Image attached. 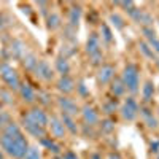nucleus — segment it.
Segmentation results:
<instances>
[{
  "label": "nucleus",
  "instance_id": "nucleus-1",
  "mask_svg": "<svg viewBox=\"0 0 159 159\" xmlns=\"http://www.w3.org/2000/svg\"><path fill=\"white\" fill-rule=\"evenodd\" d=\"M0 147H2V150L7 154H10L11 157L22 159L25 151L29 148V143H27V139H25L24 134H19V135L2 134V137H0Z\"/></svg>",
  "mask_w": 159,
  "mask_h": 159
},
{
  "label": "nucleus",
  "instance_id": "nucleus-2",
  "mask_svg": "<svg viewBox=\"0 0 159 159\" xmlns=\"http://www.w3.org/2000/svg\"><path fill=\"white\" fill-rule=\"evenodd\" d=\"M121 80L130 94H137L139 92V89H140V70L135 64L126 65L123 70V75H121Z\"/></svg>",
  "mask_w": 159,
  "mask_h": 159
},
{
  "label": "nucleus",
  "instance_id": "nucleus-3",
  "mask_svg": "<svg viewBox=\"0 0 159 159\" xmlns=\"http://www.w3.org/2000/svg\"><path fill=\"white\" fill-rule=\"evenodd\" d=\"M0 76H2V80L5 81V84H7L11 91H19V88H21L19 75L16 73V70L13 69L8 62L0 64Z\"/></svg>",
  "mask_w": 159,
  "mask_h": 159
},
{
  "label": "nucleus",
  "instance_id": "nucleus-4",
  "mask_svg": "<svg viewBox=\"0 0 159 159\" xmlns=\"http://www.w3.org/2000/svg\"><path fill=\"white\" fill-rule=\"evenodd\" d=\"M86 52L91 57L92 64H99L102 61V48H100V37L92 32L88 37V42H86Z\"/></svg>",
  "mask_w": 159,
  "mask_h": 159
},
{
  "label": "nucleus",
  "instance_id": "nucleus-5",
  "mask_svg": "<svg viewBox=\"0 0 159 159\" xmlns=\"http://www.w3.org/2000/svg\"><path fill=\"white\" fill-rule=\"evenodd\" d=\"M140 113V107L134 97H127L121 107V116L126 121H135Z\"/></svg>",
  "mask_w": 159,
  "mask_h": 159
},
{
  "label": "nucleus",
  "instance_id": "nucleus-6",
  "mask_svg": "<svg viewBox=\"0 0 159 159\" xmlns=\"http://www.w3.org/2000/svg\"><path fill=\"white\" fill-rule=\"evenodd\" d=\"M57 105H59V108L62 110L64 115H69V116H76L80 113V107L76 105L75 100H72L70 97L67 96H61L57 99Z\"/></svg>",
  "mask_w": 159,
  "mask_h": 159
},
{
  "label": "nucleus",
  "instance_id": "nucleus-7",
  "mask_svg": "<svg viewBox=\"0 0 159 159\" xmlns=\"http://www.w3.org/2000/svg\"><path fill=\"white\" fill-rule=\"evenodd\" d=\"M129 16L134 19L135 22H139V24H142L143 27H151L153 25V18H151V15L150 13H147L145 10H140V8H132L130 11H129Z\"/></svg>",
  "mask_w": 159,
  "mask_h": 159
},
{
  "label": "nucleus",
  "instance_id": "nucleus-8",
  "mask_svg": "<svg viewBox=\"0 0 159 159\" xmlns=\"http://www.w3.org/2000/svg\"><path fill=\"white\" fill-rule=\"evenodd\" d=\"M22 126H24V129H25V132H27V134H30L32 137H35V139H38V140H42V139L46 137L45 127L35 124L34 121H30V119L25 118V116H24V119H22Z\"/></svg>",
  "mask_w": 159,
  "mask_h": 159
},
{
  "label": "nucleus",
  "instance_id": "nucleus-9",
  "mask_svg": "<svg viewBox=\"0 0 159 159\" xmlns=\"http://www.w3.org/2000/svg\"><path fill=\"white\" fill-rule=\"evenodd\" d=\"M35 73H37V76L40 80H43V81H52V80H54V70H52L51 65L46 61H43V59L38 61Z\"/></svg>",
  "mask_w": 159,
  "mask_h": 159
},
{
  "label": "nucleus",
  "instance_id": "nucleus-10",
  "mask_svg": "<svg viewBox=\"0 0 159 159\" xmlns=\"http://www.w3.org/2000/svg\"><path fill=\"white\" fill-rule=\"evenodd\" d=\"M25 118H29L30 121H34L35 124L42 126V127L48 126V123H49V116L46 115V111L43 108H38V107L32 108L27 115H25Z\"/></svg>",
  "mask_w": 159,
  "mask_h": 159
},
{
  "label": "nucleus",
  "instance_id": "nucleus-11",
  "mask_svg": "<svg viewBox=\"0 0 159 159\" xmlns=\"http://www.w3.org/2000/svg\"><path fill=\"white\" fill-rule=\"evenodd\" d=\"M48 126H49L51 135L54 137V139H57V140L59 139H64L65 134H67V130H65V127H64V124L61 121V118H57V116H51Z\"/></svg>",
  "mask_w": 159,
  "mask_h": 159
},
{
  "label": "nucleus",
  "instance_id": "nucleus-12",
  "mask_svg": "<svg viewBox=\"0 0 159 159\" xmlns=\"http://www.w3.org/2000/svg\"><path fill=\"white\" fill-rule=\"evenodd\" d=\"M115 78V67L110 64H105L99 69L97 72V81L100 84H107V83H111Z\"/></svg>",
  "mask_w": 159,
  "mask_h": 159
},
{
  "label": "nucleus",
  "instance_id": "nucleus-13",
  "mask_svg": "<svg viewBox=\"0 0 159 159\" xmlns=\"http://www.w3.org/2000/svg\"><path fill=\"white\" fill-rule=\"evenodd\" d=\"M80 113H81V118L86 123V126H94V124L99 123V113L92 107H89V105H84Z\"/></svg>",
  "mask_w": 159,
  "mask_h": 159
},
{
  "label": "nucleus",
  "instance_id": "nucleus-14",
  "mask_svg": "<svg viewBox=\"0 0 159 159\" xmlns=\"http://www.w3.org/2000/svg\"><path fill=\"white\" fill-rule=\"evenodd\" d=\"M57 91H61L62 94H70L75 91V81L67 75V76H61L57 80Z\"/></svg>",
  "mask_w": 159,
  "mask_h": 159
},
{
  "label": "nucleus",
  "instance_id": "nucleus-15",
  "mask_svg": "<svg viewBox=\"0 0 159 159\" xmlns=\"http://www.w3.org/2000/svg\"><path fill=\"white\" fill-rule=\"evenodd\" d=\"M54 69L57 73H61V76H67L70 73V64L67 61V57H62L59 56L56 61H54Z\"/></svg>",
  "mask_w": 159,
  "mask_h": 159
},
{
  "label": "nucleus",
  "instance_id": "nucleus-16",
  "mask_svg": "<svg viewBox=\"0 0 159 159\" xmlns=\"http://www.w3.org/2000/svg\"><path fill=\"white\" fill-rule=\"evenodd\" d=\"M61 121H62L65 130H69L72 135H76V134H78V126H76V123H75L73 116H69V115H64V113H62V115H61Z\"/></svg>",
  "mask_w": 159,
  "mask_h": 159
},
{
  "label": "nucleus",
  "instance_id": "nucleus-17",
  "mask_svg": "<svg viewBox=\"0 0 159 159\" xmlns=\"http://www.w3.org/2000/svg\"><path fill=\"white\" fill-rule=\"evenodd\" d=\"M110 91H111V94L115 96V97H123L124 94H126V86H124V83H123V80L121 78H116V80H113L111 81V86H110Z\"/></svg>",
  "mask_w": 159,
  "mask_h": 159
},
{
  "label": "nucleus",
  "instance_id": "nucleus-18",
  "mask_svg": "<svg viewBox=\"0 0 159 159\" xmlns=\"http://www.w3.org/2000/svg\"><path fill=\"white\" fill-rule=\"evenodd\" d=\"M19 94H21V97H22V100L24 102H34L35 99H37V94H35V91L32 89V86L30 84H21V88H19Z\"/></svg>",
  "mask_w": 159,
  "mask_h": 159
},
{
  "label": "nucleus",
  "instance_id": "nucleus-19",
  "mask_svg": "<svg viewBox=\"0 0 159 159\" xmlns=\"http://www.w3.org/2000/svg\"><path fill=\"white\" fill-rule=\"evenodd\" d=\"M11 54L15 57L22 59L25 54H27V51H25V45L22 42H19V40H15V42L11 43Z\"/></svg>",
  "mask_w": 159,
  "mask_h": 159
},
{
  "label": "nucleus",
  "instance_id": "nucleus-20",
  "mask_svg": "<svg viewBox=\"0 0 159 159\" xmlns=\"http://www.w3.org/2000/svg\"><path fill=\"white\" fill-rule=\"evenodd\" d=\"M80 19H81V7H72L70 13H69V24L70 27H76Z\"/></svg>",
  "mask_w": 159,
  "mask_h": 159
},
{
  "label": "nucleus",
  "instance_id": "nucleus-21",
  "mask_svg": "<svg viewBox=\"0 0 159 159\" xmlns=\"http://www.w3.org/2000/svg\"><path fill=\"white\" fill-rule=\"evenodd\" d=\"M22 64H24V67L30 70V72H35L37 69V64H38V59L35 54H32V52H27L24 57H22Z\"/></svg>",
  "mask_w": 159,
  "mask_h": 159
},
{
  "label": "nucleus",
  "instance_id": "nucleus-22",
  "mask_svg": "<svg viewBox=\"0 0 159 159\" xmlns=\"http://www.w3.org/2000/svg\"><path fill=\"white\" fill-rule=\"evenodd\" d=\"M46 25H48V29H51V30H56V29H59L61 27V24H62V21H61V16L57 15V13H49V15L46 16Z\"/></svg>",
  "mask_w": 159,
  "mask_h": 159
},
{
  "label": "nucleus",
  "instance_id": "nucleus-23",
  "mask_svg": "<svg viewBox=\"0 0 159 159\" xmlns=\"http://www.w3.org/2000/svg\"><path fill=\"white\" fill-rule=\"evenodd\" d=\"M140 115H143L145 118V123H147V126L150 129H156L157 127V119L153 116V111L147 110V108H140Z\"/></svg>",
  "mask_w": 159,
  "mask_h": 159
},
{
  "label": "nucleus",
  "instance_id": "nucleus-24",
  "mask_svg": "<svg viewBox=\"0 0 159 159\" xmlns=\"http://www.w3.org/2000/svg\"><path fill=\"white\" fill-rule=\"evenodd\" d=\"M40 142H42V145H43V147H46L51 153H54V154H59V153H61V147H59V143H56L51 137H45V139H42Z\"/></svg>",
  "mask_w": 159,
  "mask_h": 159
},
{
  "label": "nucleus",
  "instance_id": "nucleus-25",
  "mask_svg": "<svg viewBox=\"0 0 159 159\" xmlns=\"http://www.w3.org/2000/svg\"><path fill=\"white\" fill-rule=\"evenodd\" d=\"M142 96H143V100H145V102H150V100L153 99V96H154V86H153L151 81L145 83V86H143V89H142Z\"/></svg>",
  "mask_w": 159,
  "mask_h": 159
},
{
  "label": "nucleus",
  "instance_id": "nucleus-26",
  "mask_svg": "<svg viewBox=\"0 0 159 159\" xmlns=\"http://www.w3.org/2000/svg\"><path fill=\"white\" fill-rule=\"evenodd\" d=\"M3 134H7V135H19V134H22V130L16 123H8L3 129Z\"/></svg>",
  "mask_w": 159,
  "mask_h": 159
},
{
  "label": "nucleus",
  "instance_id": "nucleus-27",
  "mask_svg": "<svg viewBox=\"0 0 159 159\" xmlns=\"http://www.w3.org/2000/svg\"><path fill=\"white\" fill-rule=\"evenodd\" d=\"M139 46H140V51H142V54H143L145 57H148V59H154V57H156L154 51L150 48V45H148L147 42H140Z\"/></svg>",
  "mask_w": 159,
  "mask_h": 159
},
{
  "label": "nucleus",
  "instance_id": "nucleus-28",
  "mask_svg": "<svg viewBox=\"0 0 159 159\" xmlns=\"http://www.w3.org/2000/svg\"><path fill=\"white\" fill-rule=\"evenodd\" d=\"M22 159H42V153H40L37 147H29Z\"/></svg>",
  "mask_w": 159,
  "mask_h": 159
},
{
  "label": "nucleus",
  "instance_id": "nucleus-29",
  "mask_svg": "<svg viewBox=\"0 0 159 159\" xmlns=\"http://www.w3.org/2000/svg\"><path fill=\"white\" fill-rule=\"evenodd\" d=\"M110 21H111V24L115 25L116 29H123L124 27V18L119 16L118 13H111V15H110Z\"/></svg>",
  "mask_w": 159,
  "mask_h": 159
},
{
  "label": "nucleus",
  "instance_id": "nucleus-30",
  "mask_svg": "<svg viewBox=\"0 0 159 159\" xmlns=\"http://www.w3.org/2000/svg\"><path fill=\"white\" fill-rule=\"evenodd\" d=\"M102 38L107 43H111L113 42V34H111V30H110V27H108L107 24H102Z\"/></svg>",
  "mask_w": 159,
  "mask_h": 159
},
{
  "label": "nucleus",
  "instance_id": "nucleus-31",
  "mask_svg": "<svg viewBox=\"0 0 159 159\" xmlns=\"http://www.w3.org/2000/svg\"><path fill=\"white\" fill-rule=\"evenodd\" d=\"M147 43H148L150 48L154 51V54H159V37H157V35L148 38V40H147Z\"/></svg>",
  "mask_w": 159,
  "mask_h": 159
},
{
  "label": "nucleus",
  "instance_id": "nucleus-32",
  "mask_svg": "<svg viewBox=\"0 0 159 159\" xmlns=\"http://www.w3.org/2000/svg\"><path fill=\"white\" fill-rule=\"evenodd\" d=\"M100 129H102V132H105V134H110V132L115 129V123L111 121V119H105V121H102V124H100Z\"/></svg>",
  "mask_w": 159,
  "mask_h": 159
},
{
  "label": "nucleus",
  "instance_id": "nucleus-33",
  "mask_svg": "<svg viewBox=\"0 0 159 159\" xmlns=\"http://www.w3.org/2000/svg\"><path fill=\"white\" fill-rule=\"evenodd\" d=\"M115 110H116V102H115V100H111V102H107V103H103V111L107 113V115H111V113H115Z\"/></svg>",
  "mask_w": 159,
  "mask_h": 159
},
{
  "label": "nucleus",
  "instance_id": "nucleus-34",
  "mask_svg": "<svg viewBox=\"0 0 159 159\" xmlns=\"http://www.w3.org/2000/svg\"><path fill=\"white\" fill-rule=\"evenodd\" d=\"M8 119H10V116H8L7 113L0 111V130H2V129H5V126L8 124Z\"/></svg>",
  "mask_w": 159,
  "mask_h": 159
},
{
  "label": "nucleus",
  "instance_id": "nucleus-35",
  "mask_svg": "<svg viewBox=\"0 0 159 159\" xmlns=\"http://www.w3.org/2000/svg\"><path fill=\"white\" fill-rule=\"evenodd\" d=\"M0 99H2L5 103H11V94H10V92L8 91H0ZM2 100H0V102H2Z\"/></svg>",
  "mask_w": 159,
  "mask_h": 159
},
{
  "label": "nucleus",
  "instance_id": "nucleus-36",
  "mask_svg": "<svg viewBox=\"0 0 159 159\" xmlns=\"http://www.w3.org/2000/svg\"><path fill=\"white\" fill-rule=\"evenodd\" d=\"M150 148H151V151L153 153H159V140H151V143H150Z\"/></svg>",
  "mask_w": 159,
  "mask_h": 159
},
{
  "label": "nucleus",
  "instance_id": "nucleus-37",
  "mask_svg": "<svg viewBox=\"0 0 159 159\" xmlns=\"http://www.w3.org/2000/svg\"><path fill=\"white\" fill-rule=\"evenodd\" d=\"M62 159H78V156H76V153H73V151H65L64 156H62Z\"/></svg>",
  "mask_w": 159,
  "mask_h": 159
},
{
  "label": "nucleus",
  "instance_id": "nucleus-38",
  "mask_svg": "<svg viewBox=\"0 0 159 159\" xmlns=\"http://www.w3.org/2000/svg\"><path fill=\"white\" fill-rule=\"evenodd\" d=\"M76 89L80 91V94H81V96H88V94H89V92L86 91V86H84V83H80V86H76Z\"/></svg>",
  "mask_w": 159,
  "mask_h": 159
},
{
  "label": "nucleus",
  "instance_id": "nucleus-39",
  "mask_svg": "<svg viewBox=\"0 0 159 159\" xmlns=\"http://www.w3.org/2000/svg\"><path fill=\"white\" fill-rule=\"evenodd\" d=\"M108 159H123V157L119 156V154H116V153H111V154L108 156Z\"/></svg>",
  "mask_w": 159,
  "mask_h": 159
},
{
  "label": "nucleus",
  "instance_id": "nucleus-40",
  "mask_svg": "<svg viewBox=\"0 0 159 159\" xmlns=\"http://www.w3.org/2000/svg\"><path fill=\"white\" fill-rule=\"evenodd\" d=\"M91 159H100V156H99V154H92Z\"/></svg>",
  "mask_w": 159,
  "mask_h": 159
},
{
  "label": "nucleus",
  "instance_id": "nucleus-41",
  "mask_svg": "<svg viewBox=\"0 0 159 159\" xmlns=\"http://www.w3.org/2000/svg\"><path fill=\"white\" fill-rule=\"evenodd\" d=\"M0 159H5V156H3V151L0 150Z\"/></svg>",
  "mask_w": 159,
  "mask_h": 159
},
{
  "label": "nucleus",
  "instance_id": "nucleus-42",
  "mask_svg": "<svg viewBox=\"0 0 159 159\" xmlns=\"http://www.w3.org/2000/svg\"><path fill=\"white\" fill-rule=\"evenodd\" d=\"M156 159H159V153H157V154H156Z\"/></svg>",
  "mask_w": 159,
  "mask_h": 159
},
{
  "label": "nucleus",
  "instance_id": "nucleus-43",
  "mask_svg": "<svg viewBox=\"0 0 159 159\" xmlns=\"http://www.w3.org/2000/svg\"><path fill=\"white\" fill-rule=\"evenodd\" d=\"M157 67H159V61H157Z\"/></svg>",
  "mask_w": 159,
  "mask_h": 159
},
{
  "label": "nucleus",
  "instance_id": "nucleus-44",
  "mask_svg": "<svg viewBox=\"0 0 159 159\" xmlns=\"http://www.w3.org/2000/svg\"><path fill=\"white\" fill-rule=\"evenodd\" d=\"M0 107H2V102H0Z\"/></svg>",
  "mask_w": 159,
  "mask_h": 159
}]
</instances>
